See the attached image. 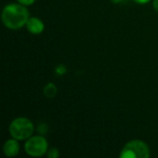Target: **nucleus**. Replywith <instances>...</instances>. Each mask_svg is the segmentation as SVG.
<instances>
[{
    "label": "nucleus",
    "mask_w": 158,
    "mask_h": 158,
    "mask_svg": "<svg viewBox=\"0 0 158 158\" xmlns=\"http://www.w3.org/2000/svg\"><path fill=\"white\" fill-rule=\"evenodd\" d=\"M43 93L47 98H54L57 94V87L54 82H48L44 85L43 89Z\"/></svg>",
    "instance_id": "nucleus-7"
},
{
    "label": "nucleus",
    "mask_w": 158,
    "mask_h": 158,
    "mask_svg": "<svg viewBox=\"0 0 158 158\" xmlns=\"http://www.w3.org/2000/svg\"><path fill=\"white\" fill-rule=\"evenodd\" d=\"M36 0H17L18 3L23 5V6H31L35 3Z\"/></svg>",
    "instance_id": "nucleus-9"
},
{
    "label": "nucleus",
    "mask_w": 158,
    "mask_h": 158,
    "mask_svg": "<svg viewBox=\"0 0 158 158\" xmlns=\"http://www.w3.org/2000/svg\"><path fill=\"white\" fill-rule=\"evenodd\" d=\"M151 156L148 144L142 140H131L122 148L120 158H149Z\"/></svg>",
    "instance_id": "nucleus-3"
},
{
    "label": "nucleus",
    "mask_w": 158,
    "mask_h": 158,
    "mask_svg": "<svg viewBox=\"0 0 158 158\" xmlns=\"http://www.w3.org/2000/svg\"><path fill=\"white\" fill-rule=\"evenodd\" d=\"M48 149V142L41 134L30 137L24 144L25 153L31 157H41L46 155Z\"/></svg>",
    "instance_id": "nucleus-4"
},
{
    "label": "nucleus",
    "mask_w": 158,
    "mask_h": 158,
    "mask_svg": "<svg viewBox=\"0 0 158 158\" xmlns=\"http://www.w3.org/2000/svg\"><path fill=\"white\" fill-rule=\"evenodd\" d=\"M2 21L9 30H19L24 27L30 18V12L26 6L19 3H9L3 7Z\"/></svg>",
    "instance_id": "nucleus-1"
},
{
    "label": "nucleus",
    "mask_w": 158,
    "mask_h": 158,
    "mask_svg": "<svg viewBox=\"0 0 158 158\" xmlns=\"http://www.w3.org/2000/svg\"><path fill=\"white\" fill-rule=\"evenodd\" d=\"M136 4H139V5H146L147 3H149L151 0H133Z\"/></svg>",
    "instance_id": "nucleus-10"
},
{
    "label": "nucleus",
    "mask_w": 158,
    "mask_h": 158,
    "mask_svg": "<svg viewBox=\"0 0 158 158\" xmlns=\"http://www.w3.org/2000/svg\"><path fill=\"white\" fill-rule=\"evenodd\" d=\"M125 0H111V2L113 3V4H121V3H123Z\"/></svg>",
    "instance_id": "nucleus-12"
},
{
    "label": "nucleus",
    "mask_w": 158,
    "mask_h": 158,
    "mask_svg": "<svg viewBox=\"0 0 158 158\" xmlns=\"http://www.w3.org/2000/svg\"><path fill=\"white\" fill-rule=\"evenodd\" d=\"M60 156L59 154V150L56 147H52L49 148L47 153H46V156L48 158H57Z\"/></svg>",
    "instance_id": "nucleus-8"
},
{
    "label": "nucleus",
    "mask_w": 158,
    "mask_h": 158,
    "mask_svg": "<svg viewBox=\"0 0 158 158\" xmlns=\"http://www.w3.org/2000/svg\"><path fill=\"white\" fill-rule=\"evenodd\" d=\"M25 27L30 33L34 35L41 34L44 31V21L37 17H30Z\"/></svg>",
    "instance_id": "nucleus-5"
},
{
    "label": "nucleus",
    "mask_w": 158,
    "mask_h": 158,
    "mask_svg": "<svg viewBox=\"0 0 158 158\" xmlns=\"http://www.w3.org/2000/svg\"><path fill=\"white\" fill-rule=\"evenodd\" d=\"M152 6H153L154 10H155V11H156V12H158V0H153Z\"/></svg>",
    "instance_id": "nucleus-11"
},
{
    "label": "nucleus",
    "mask_w": 158,
    "mask_h": 158,
    "mask_svg": "<svg viewBox=\"0 0 158 158\" xmlns=\"http://www.w3.org/2000/svg\"><path fill=\"white\" fill-rule=\"evenodd\" d=\"M8 131L11 138L18 141H26L32 136L34 132V125L28 118L19 117L10 122Z\"/></svg>",
    "instance_id": "nucleus-2"
},
{
    "label": "nucleus",
    "mask_w": 158,
    "mask_h": 158,
    "mask_svg": "<svg viewBox=\"0 0 158 158\" xmlns=\"http://www.w3.org/2000/svg\"><path fill=\"white\" fill-rule=\"evenodd\" d=\"M19 149H20V146H19V141L14 138H11L6 141L3 145V153L5 156L6 157L17 156L19 153Z\"/></svg>",
    "instance_id": "nucleus-6"
}]
</instances>
